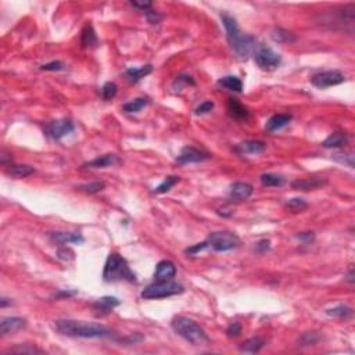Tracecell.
<instances>
[{"instance_id":"1","label":"cell","mask_w":355,"mask_h":355,"mask_svg":"<svg viewBox=\"0 0 355 355\" xmlns=\"http://www.w3.org/2000/svg\"><path fill=\"white\" fill-rule=\"evenodd\" d=\"M54 328L60 335L68 337H81V339H110L114 336V332L99 324H90L85 321H72V319H58Z\"/></svg>"},{"instance_id":"2","label":"cell","mask_w":355,"mask_h":355,"mask_svg":"<svg viewBox=\"0 0 355 355\" xmlns=\"http://www.w3.org/2000/svg\"><path fill=\"white\" fill-rule=\"evenodd\" d=\"M221 19L223 22V26L226 29L228 40L230 43V47L233 49L236 54L241 58H246L254 50L255 47V39L251 35L241 33L240 28L237 25V21L235 17L229 14H221Z\"/></svg>"},{"instance_id":"3","label":"cell","mask_w":355,"mask_h":355,"mask_svg":"<svg viewBox=\"0 0 355 355\" xmlns=\"http://www.w3.org/2000/svg\"><path fill=\"white\" fill-rule=\"evenodd\" d=\"M103 279L104 282H129L136 283V275L131 269L127 260L118 253H110L103 269Z\"/></svg>"},{"instance_id":"4","label":"cell","mask_w":355,"mask_h":355,"mask_svg":"<svg viewBox=\"0 0 355 355\" xmlns=\"http://www.w3.org/2000/svg\"><path fill=\"white\" fill-rule=\"evenodd\" d=\"M171 326L178 336L183 337L186 342H189L193 346H207L209 343V337L207 336L205 330L193 319L177 317L174 318Z\"/></svg>"},{"instance_id":"5","label":"cell","mask_w":355,"mask_h":355,"mask_svg":"<svg viewBox=\"0 0 355 355\" xmlns=\"http://www.w3.org/2000/svg\"><path fill=\"white\" fill-rule=\"evenodd\" d=\"M184 292L183 286L177 282H156L153 285L147 286L146 289L142 292V298L145 300H157V298L171 297L177 294H182Z\"/></svg>"},{"instance_id":"6","label":"cell","mask_w":355,"mask_h":355,"mask_svg":"<svg viewBox=\"0 0 355 355\" xmlns=\"http://www.w3.org/2000/svg\"><path fill=\"white\" fill-rule=\"evenodd\" d=\"M207 241L208 246H211V248L218 253L235 250L240 244V239L232 232H214L208 236Z\"/></svg>"},{"instance_id":"7","label":"cell","mask_w":355,"mask_h":355,"mask_svg":"<svg viewBox=\"0 0 355 355\" xmlns=\"http://www.w3.org/2000/svg\"><path fill=\"white\" fill-rule=\"evenodd\" d=\"M254 60H255V63H257V65L260 67L261 70L272 71L279 67L282 57H280L279 53L272 50L271 47L260 44L254 50Z\"/></svg>"},{"instance_id":"8","label":"cell","mask_w":355,"mask_h":355,"mask_svg":"<svg viewBox=\"0 0 355 355\" xmlns=\"http://www.w3.org/2000/svg\"><path fill=\"white\" fill-rule=\"evenodd\" d=\"M346 81V76L343 75L340 71L330 70L319 72L311 78V83L319 89H326L330 86H336Z\"/></svg>"},{"instance_id":"9","label":"cell","mask_w":355,"mask_h":355,"mask_svg":"<svg viewBox=\"0 0 355 355\" xmlns=\"http://www.w3.org/2000/svg\"><path fill=\"white\" fill-rule=\"evenodd\" d=\"M74 131V124L70 120H57L49 122L44 127V133L53 140L63 139Z\"/></svg>"},{"instance_id":"10","label":"cell","mask_w":355,"mask_h":355,"mask_svg":"<svg viewBox=\"0 0 355 355\" xmlns=\"http://www.w3.org/2000/svg\"><path fill=\"white\" fill-rule=\"evenodd\" d=\"M211 156L207 152H203L196 147L186 146L182 149L180 154L177 157L178 164H193V163H203L207 161Z\"/></svg>"},{"instance_id":"11","label":"cell","mask_w":355,"mask_h":355,"mask_svg":"<svg viewBox=\"0 0 355 355\" xmlns=\"http://www.w3.org/2000/svg\"><path fill=\"white\" fill-rule=\"evenodd\" d=\"M177 275V266L171 261H160L156 266V272H154V280L156 282H167L172 280Z\"/></svg>"},{"instance_id":"12","label":"cell","mask_w":355,"mask_h":355,"mask_svg":"<svg viewBox=\"0 0 355 355\" xmlns=\"http://www.w3.org/2000/svg\"><path fill=\"white\" fill-rule=\"evenodd\" d=\"M253 186L246 182H235L229 187V197L235 201H243L247 200L253 194Z\"/></svg>"},{"instance_id":"13","label":"cell","mask_w":355,"mask_h":355,"mask_svg":"<svg viewBox=\"0 0 355 355\" xmlns=\"http://www.w3.org/2000/svg\"><path fill=\"white\" fill-rule=\"evenodd\" d=\"M121 304V301L117 297H102L99 298L96 301L95 304L92 305L93 307V311H95L96 317H104V315H108L110 312H113L115 307H118Z\"/></svg>"},{"instance_id":"14","label":"cell","mask_w":355,"mask_h":355,"mask_svg":"<svg viewBox=\"0 0 355 355\" xmlns=\"http://www.w3.org/2000/svg\"><path fill=\"white\" fill-rule=\"evenodd\" d=\"M25 326L26 321L25 319H22V318H3V319H1V324H0V333H1V336H7V335H10V333H14V332H18V330L24 329Z\"/></svg>"},{"instance_id":"15","label":"cell","mask_w":355,"mask_h":355,"mask_svg":"<svg viewBox=\"0 0 355 355\" xmlns=\"http://www.w3.org/2000/svg\"><path fill=\"white\" fill-rule=\"evenodd\" d=\"M326 183H328V180L322 179V178H307V179H298V180L292 182V187L296 190L308 191L319 189Z\"/></svg>"},{"instance_id":"16","label":"cell","mask_w":355,"mask_h":355,"mask_svg":"<svg viewBox=\"0 0 355 355\" xmlns=\"http://www.w3.org/2000/svg\"><path fill=\"white\" fill-rule=\"evenodd\" d=\"M228 108L229 115L237 121H246L250 118V111L247 110V107H244L237 99H228Z\"/></svg>"},{"instance_id":"17","label":"cell","mask_w":355,"mask_h":355,"mask_svg":"<svg viewBox=\"0 0 355 355\" xmlns=\"http://www.w3.org/2000/svg\"><path fill=\"white\" fill-rule=\"evenodd\" d=\"M51 240L58 244H68V243H83V236L81 233H68V232H51L49 233Z\"/></svg>"},{"instance_id":"18","label":"cell","mask_w":355,"mask_h":355,"mask_svg":"<svg viewBox=\"0 0 355 355\" xmlns=\"http://www.w3.org/2000/svg\"><path fill=\"white\" fill-rule=\"evenodd\" d=\"M118 163H120V159L115 154H104L102 157H97V159L83 164V168H108V167H113Z\"/></svg>"},{"instance_id":"19","label":"cell","mask_w":355,"mask_h":355,"mask_svg":"<svg viewBox=\"0 0 355 355\" xmlns=\"http://www.w3.org/2000/svg\"><path fill=\"white\" fill-rule=\"evenodd\" d=\"M152 72L153 65L152 64H147V65H142V67H138V68H135V67L128 68V70L125 71V76H127V79L129 82L136 83L139 82L142 78H145V76L152 74Z\"/></svg>"},{"instance_id":"20","label":"cell","mask_w":355,"mask_h":355,"mask_svg":"<svg viewBox=\"0 0 355 355\" xmlns=\"http://www.w3.org/2000/svg\"><path fill=\"white\" fill-rule=\"evenodd\" d=\"M292 121V115L289 114H276L271 117L268 122H266L265 129L268 132H275L279 131L282 128H285L286 125H289V122Z\"/></svg>"},{"instance_id":"21","label":"cell","mask_w":355,"mask_h":355,"mask_svg":"<svg viewBox=\"0 0 355 355\" xmlns=\"http://www.w3.org/2000/svg\"><path fill=\"white\" fill-rule=\"evenodd\" d=\"M349 143V136L344 132H335L330 135L328 139H325L322 146L325 149H342Z\"/></svg>"},{"instance_id":"22","label":"cell","mask_w":355,"mask_h":355,"mask_svg":"<svg viewBox=\"0 0 355 355\" xmlns=\"http://www.w3.org/2000/svg\"><path fill=\"white\" fill-rule=\"evenodd\" d=\"M265 149L266 145L264 142H261V140H247V142L240 143L236 150L246 153V154H261V153L265 152Z\"/></svg>"},{"instance_id":"23","label":"cell","mask_w":355,"mask_h":355,"mask_svg":"<svg viewBox=\"0 0 355 355\" xmlns=\"http://www.w3.org/2000/svg\"><path fill=\"white\" fill-rule=\"evenodd\" d=\"M81 43L85 49H93L99 43V39L96 35L93 26L90 24H86L85 28L82 29V35H81Z\"/></svg>"},{"instance_id":"24","label":"cell","mask_w":355,"mask_h":355,"mask_svg":"<svg viewBox=\"0 0 355 355\" xmlns=\"http://www.w3.org/2000/svg\"><path fill=\"white\" fill-rule=\"evenodd\" d=\"M264 346H265V340L264 339L253 337V339H248V340L243 343L239 347V350H240L241 353H246V354H257V353H260Z\"/></svg>"},{"instance_id":"25","label":"cell","mask_w":355,"mask_h":355,"mask_svg":"<svg viewBox=\"0 0 355 355\" xmlns=\"http://www.w3.org/2000/svg\"><path fill=\"white\" fill-rule=\"evenodd\" d=\"M218 86L232 90V92H236V93H241L243 92V82L235 75H228L221 78L218 81Z\"/></svg>"},{"instance_id":"26","label":"cell","mask_w":355,"mask_h":355,"mask_svg":"<svg viewBox=\"0 0 355 355\" xmlns=\"http://www.w3.org/2000/svg\"><path fill=\"white\" fill-rule=\"evenodd\" d=\"M35 172V170L29 167V165H8L6 170V174L11 178H26L32 175Z\"/></svg>"},{"instance_id":"27","label":"cell","mask_w":355,"mask_h":355,"mask_svg":"<svg viewBox=\"0 0 355 355\" xmlns=\"http://www.w3.org/2000/svg\"><path fill=\"white\" fill-rule=\"evenodd\" d=\"M326 315L332 318H339V319H349L353 315V310L347 305H337L335 308L326 310Z\"/></svg>"},{"instance_id":"28","label":"cell","mask_w":355,"mask_h":355,"mask_svg":"<svg viewBox=\"0 0 355 355\" xmlns=\"http://www.w3.org/2000/svg\"><path fill=\"white\" fill-rule=\"evenodd\" d=\"M147 104H149V100H147L146 97H139V99H135L132 102L125 103V104L122 106V110H124L125 113H128V114L139 113L140 110L143 107H146Z\"/></svg>"},{"instance_id":"29","label":"cell","mask_w":355,"mask_h":355,"mask_svg":"<svg viewBox=\"0 0 355 355\" xmlns=\"http://www.w3.org/2000/svg\"><path fill=\"white\" fill-rule=\"evenodd\" d=\"M260 179L262 186H266V187H278L285 183V178L275 175V174H264L261 175Z\"/></svg>"},{"instance_id":"30","label":"cell","mask_w":355,"mask_h":355,"mask_svg":"<svg viewBox=\"0 0 355 355\" xmlns=\"http://www.w3.org/2000/svg\"><path fill=\"white\" fill-rule=\"evenodd\" d=\"M272 39L278 43H293V42H296V38H294L292 32L282 29V28H278L272 32Z\"/></svg>"},{"instance_id":"31","label":"cell","mask_w":355,"mask_h":355,"mask_svg":"<svg viewBox=\"0 0 355 355\" xmlns=\"http://www.w3.org/2000/svg\"><path fill=\"white\" fill-rule=\"evenodd\" d=\"M333 160L350 167V168H354V153L353 152H337L333 154Z\"/></svg>"},{"instance_id":"32","label":"cell","mask_w":355,"mask_h":355,"mask_svg":"<svg viewBox=\"0 0 355 355\" xmlns=\"http://www.w3.org/2000/svg\"><path fill=\"white\" fill-rule=\"evenodd\" d=\"M180 179H179V177H167L164 179V182L161 184H159L156 189H154V193L156 194H163V193H167V191L171 190L172 186H175V184L179 182Z\"/></svg>"},{"instance_id":"33","label":"cell","mask_w":355,"mask_h":355,"mask_svg":"<svg viewBox=\"0 0 355 355\" xmlns=\"http://www.w3.org/2000/svg\"><path fill=\"white\" fill-rule=\"evenodd\" d=\"M194 85H196V82H194V79L190 75L182 74V75H178L175 78V81L172 83V88L175 89V90H180L183 86H194Z\"/></svg>"},{"instance_id":"34","label":"cell","mask_w":355,"mask_h":355,"mask_svg":"<svg viewBox=\"0 0 355 355\" xmlns=\"http://www.w3.org/2000/svg\"><path fill=\"white\" fill-rule=\"evenodd\" d=\"M308 207V203L305 201L304 198L301 197H296V198H292L286 203V208L290 209L293 212H300V211H304L305 208Z\"/></svg>"},{"instance_id":"35","label":"cell","mask_w":355,"mask_h":355,"mask_svg":"<svg viewBox=\"0 0 355 355\" xmlns=\"http://www.w3.org/2000/svg\"><path fill=\"white\" fill-rule=\"evenodd\" d=\"M118 92V86L114 82H107L104 83V86L102 88V96L104 100H113Z\"/></svg>"},{"instance_id":"36","label":"cell","mask_w":355,"mask_h":355,"mask_svg":"<svg viewBox=\"0 0 355 355\" xmlns=\"http://www.w3.org/2000/svg\"><path fill=\"white\" fill-rule=\"evenodd\" d=\"M318 342H319V335H318V333H315V332H307V333H304L303 336L300 337V340H298L300 346H303V347H305V346H312V344H317Z\"/></svg>"},{"instance_id":"37","label":"cell","mask_w":355,"mask_h":355,"mask_svg":"<svg viewBox=\"0 0 355 355\" xmlns=\"http://www.w3.org/2000/svg\"><path fill=\"white\" fill-rule=\"evenodd\" d=\"M104 187H106V183H104V182H93V183L81 184L78 189L82 191H86V193H89V194H93V193L102 191Z\"/></svg>"},{"instance_id":"38","label":"cell","mask_w":355,"mask_h":355,"mask_svg":"<svg viewBox=\"0 0 355 355\" xmlns=\"http://www.w3.org/2000/svg\"><path fill=\"white\" fill-rule=\"evenodd\" d=\"M10 353H13V354H43L42 350L36 349V347H32L29 344L19 346V347H14V349L10 350Z\"/></svg>"},{"instance_id":"39","label":"cell","mask_w":355,"mask_h":355,"mask_svg":"<svg viewBox=\"0 0 355 355\" xmlns=\"http://www.w3.org/2000/svg\"><path fill=\"white\" fill-rule=\"evenodd\" d=\"M212 108H214V103L207 100V102L201 103V104H200V106H198V107L194 110V114L196 115L208 114V113H211V111H212Z\"/></svg>"},{"instance_id":"40","label":"cell","mask_w":355,"mask_h":355,"mask_svg":"<svg viewBox=\"0 0 355 355\" xmlns=\"http://www.w3.org/2000/svg\"><path fill=\"white\" fill-rule=\"evenodd\" d=\"M64 68H65V65H64V63H61V61H51V63L43 64V65L40 67V70L42 71H63Z\"/></svg>"},{"instance_id":"41","label":"cell","mask_w":355,"mask_h":355,"mask_svg":"<svg viewBox=\"0 0 355 355\" xmlns=\"http://www.w3.org/2000/svg\"><path fill=\"white\" fill-rule=\"evenodd\" d=\"M208 247V241H203V243H197L196 246H191V247L186 248L184 250V253L189 254V255H196L197 253H200V251H203L204 248Z\"/></svg>"},{"instance_id":"42","label":"cell","mask_w":355,"mask_h":355,"mask_svg":"<svg viewBox=\"0 0 355 355\" xmlns=\"http://www.w3.org/2000/svg\"><path fill=\"white\" fill-rule=\"evenodd\" d=\"M240 333H241V325L239 324V322H233V324L229 326L228 330H226V335H228L229 337L240 336Z\"/></svg>"},{"instance_id":"43","label":"cell","mask_w":355,"mask_h":355,"mask_svg":"<svg viewBox=\"0 0 355 355\" xmlns=\"http://www.w3.org/2000/svg\"><path fill=\"white\" fill-rule=\"evenodd\" d=\"M269 247H271V241L269 240H261V241H258L257 244H255V251L257 253H260V254H264V253H266L268 250H269Z\"/></svg>"},{"instance_id":"44","label":"cell","mask_w":355,"mask_h":355,"mask_svg":"<svg viewBox=\"0 0 355 355\" xmlns=\"http://www.w3.org/2000/svg\"><path fill=\"white\" fill-rule=\"evenodd\" d=\"M297 239L300 241H303L304 244H311L314 241V239H315V236H314L312 232H303V233L297 235Z\"/></svg>"},{"instance_id":"45","label":"cell","mask_w":355,"mask_h":355,"mask_svg":"<svg viewBox=\"0 0 355 355\" xmlns=\"http://www.w3.org/2000/svg\"><path fill=\"white\" fill-rule=\"evenodd\" d=\"M146 14L149 22H152V24H159L160 21H161V15L156 13V11H153V10H147Z\"/></svg>"},{"instance_id":"46","label":"cell","mask_w":355,"mask_h":355,"mask_svg":"<svg viewBox=\"0 0 355 355\" xmlns=\"http://www.w3.org/2000/svg\"><path fill=\"white\" fill-rule=\"evenodd\" d=\"M72 251H71L70 248H60L58 250V258H61V260L64 261H70V260H74V257H71V255H67V254H71Z\"/></svg>"},{"instance_id":"47","label":"cell","mask_w":355,"mask_h":355,"mask_svg":"<svg viewBox=\"0 0 355 355\" xmlns=\"http://www.w3.org/2000/svg\"><path fill=\"white\" fill-rule=\"evenodd\" d=\"M131 4L133 7H138V8H142V10H149L152 7V1H131Z\"/></svg>"},{"instance_id":"48","label":"cell","mask_w":355,"mask_h":355,"mask_svg":"<svg viewBox=\"0 0 355 355\" xmlns=\"http://www.w3.org/2000/svg\"><path fill=\"white\" fill-rule=\"evenodd\" d=\"M75 294L76 292H60L56 297H71V296H75Z\"/></svg>"},{"instance_id":"49","label":"cell","mask_w":355,"mask_h":355,"mask_svg":"<svg viewBox=\"0 0 355 355\" xmlns=\"http://www.w3.org/2000/svg\"><path fill=\"white\" fill-rule=\"evenodd\" d=\"M354 275H353V268H350V271H349V275H347V282H350V283H353L354 282Z\"/></svg>"},{"instance_id":"50","label":"cell","mask_w":355,"mask_h":355,"mask_svg":"<svg viewBox=\"0 0 355 355\" xmlns=\"http://www.w3.org/2000/svg\"><path fill=\"white\" fill-rule=\"evenodd\" d=\"M7 300H8V298H4V297L0 300V301H1V308H4V307L8 304V301H7Z\"/></svg>"}]
</instances>
